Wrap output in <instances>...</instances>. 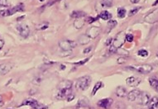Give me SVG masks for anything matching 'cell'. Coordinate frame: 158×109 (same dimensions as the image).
Instances as JSON below:
<instances>
[{"label": "cell", "mask_w": 158, "mask_h": 109, "mask_svg": "<svg viewBox=\"0 0 158 109\" xmlns=\"http://www.w3.org/2000/svg\"><path fill=\"white\" fill-rule=\"evenodd\" d=\"M3 105V98L0 96V107H2Z\"/></svg>", "instance_id": "39"}, {"label": "cell", "mask_w": 158, "mask_h": 109, "mask_svg": "<svg viewBox=\"0 0 158 109\" xmlns=\"http://www.w3.org/2000/svg\"><path fill=\"white\" fill-rule=\"evenodd\" d=\"M140 83H141V79L135 77V76L128 77V79L126 80V84L130 87H137V86L139 85Z\"/></svg>", "instance_id": "12"}, {"label": "cell", "mask_w": 158, "mask_h": 109, "mask_svg": "<svg viewBox=\"0 0 158 109\" xmlns=\"http://www.w3.org/2000/svg\"><path fill=\"white\" fill-rule=\"evenodd\" d=\"M157 57H158V55H157Z\"/></svg>", "instance_id": "43"}, {"label": "cell", "mask_w": 158, "mask_h": 109, "mask_svg": "<svg viewBox=\"0 0 158 109\" xmlns=\"http://www.w3.org/2000/svg\"><path fill=\"white\" fill-rule=\"evenodd\" d=\"M13 64L12 63H3L0 65V75H5L10 72L13 68Z\"/></svg>", "instance_id": "10"}, {"label": "cell", "mask_w": 158, "mask_h": 109, "mask_svg": "<svg viewBox=\"0 0 158 109\" xmlns=\"http://www.w3.org/2000/svg\"><path fill=\"white\" fill-rule=\"evenodd\" d=\"M125 41H126V35L124 34V32L122 31L116 36L113 41H112V44L110 45L109 47V51L111 53H116L117 50L118 48H121Z\"/></svg>", "instance_id": "2"}, {"label": "cell", "mask_w": 158, "mask_h": 109, "mask_svg": "<svg viewBox=\"0 0 158 109\" xmlns=\"http://www.w3.org/2000/svg\"><path fill=\"white\" fill-rule=\"evenodd\" d=\"M91 84V77L89 75H84L79 78L75 82V88L78 90L84 91L90 87Z\"/></svg>", "instance_id": "3"}, {"label": "cell", "mask_w": 158, "mask_h": 109, "mask_svg": "<svg viewBox=\"0 0 158 109\" xmlns=\"http://www.w3.org/2000/svg\"><path fill=\"white\" fill-rule=\"evenodd\" d=\"M126 13H127L126 9H124L123 7H120V8L118 9V17L119 18H123L126 16Z\"/></svg>", "instance_id": "24"}, {"label": "cell", "mask_w": 158, "mask_h": 109, "mask_svg": "<svg viewBox=\"0 0 158 109\" xmlns=\"http://www.w3.org/2000/svg\"><path fill=\"white\" fill-rule=\"evenodd\" d=\"M126 41L128 42H132L133 41V36L132 34H127L126 35Z\"/></svg>", "instance_id": "34"}, {"label": "cell", "mask_w": 158, "mask_h": 109, "mask_svg": "<svg viewBox=\"0 0 158 109\" xmlns=\"http://www.w3.org/2000/svg\"><path fill=\"white\" fill-rule=\"evenodd\" d=\"M98 17H99V18L106 21V20H109L112 17V15L110 14L108 12H107V11H104V12H102L100 14L98 15Z\"/></svg>", "instance_id": "23"}, {"label": "cell", "mask_w": 158, "mask_h": 109, "mask_svg": "<svg viewBox=\"0 0 158 109\" xmlns=\"http://www.w3.org/2000/svg\"><path fill=\"white\" fill-rule=\"evenodd\" d=\"M115 93H116V95H117L118 97H119V98H124V97H126V96L128 95L126 88L122 87V86H118V87L117 88Z\"/></svg>", "instance_id": "19"}, {"label": "cell", "mask_w": 158, "mask_h": 109, "mask_svg": "<svg viewBox=\"0 0 158 109\" xmlns=\"http://www.w3.org/2000/svg\"><path fill=\"white\" fill-rule=\"evenodd\" d=\"M101 3H102V6H103V7H111V5H112L111 0H104Z\"/></svg>", "instance_id": "30"}, {"label": "cell", "mask_w": 158, "mask_h": 109, "mask_svg": "<svg viewBox=\"0 0 158 109\" xmlns=\"http://www.w3.org/2000/svg\"><path fill=\"white\" fill-rule=\"evenodd\" d=\"M157 4H158V0H156V1H155V3H154L152 5H153V6H155V5H157Z\"/></svg>", "instance_id": "41"}, {"label": "cell", "mask_w": 158, "mask_h": 109, "mask_svg": "<svg viewBox=\"0 0 158 109\" xmlns=\"http://www.w3.org/2000/svg\"><path fill=\"white\" fill-rule=\"evenodd\" d=\"M149 84L151 87L156 92L158 93V80L156 78H150L149 79Z\"/></svg>", "instance_id": "21"}, {"label": "cell", "mask_w": 158, "mask_h": 109, "mask_svg": "<svg viewBox=\"0 0 158 109\" xmlns=\"http://www.w3.org/2000/svg\"><path fill=\"white\" fill-rule=\"evenodd\" d=\"M131 70H136L137 72L141 73V74H149L152 71L153 68L152 66H150V65H147V64H145V65H141V66H133L132 67H130Z\"/></svg>", "instance_id": "6"}, {"label": "cell", "mask_w": 158, "mask_h": 109, "mask_svg": "<svg viewBox=\"0 0 158 109\" xmlns=\"http://www.w3.org/2000/svg\"><path fill=\"white\" fill-rule=\"evenodd\" d=\"M89 60H90V58H86L84 59V60H81V61H79V62H75L74 64L75 65H76V66H83L84 63H86V62H88L89 61Z\"/></svg>", "instance_id": "31"}, {"label": "cell", "mask_w": 158, "mask_h": 109, "mask_svg": "<svg viewBox=\"0 0 158 109\" xmlns=\"http://www.w3.org/2000/svg\"><path fill=\"white\" fill-rule=\"evenodd\" d=\"M85 23V20H84V17H77L75 18V22H74V26L77 29H80L83 27Z\"/></svg>", "instance_id": "17"}, {"label": "cell", "mask_w": 158, "mask_h": 109, "mask_svg": "<svg viewBox=\"0 0 158 109\" xmlns=\"http://www.w3.org/2000/svg\"><path fill=\"white\" fill-rule=\"evenodd\" d=\"M117 26V22L115 20H109L108 22V27L109 29H113Z\"/></svg>", "instance_id": "26"}, {"label": "cell", "mask_w": 158, "mask_h": 109, "mask_svg": "<svg viewBox=\"0 0 158 109\" xmlns=\"http://www.w3.org/2000/svg\"><path fill=\"white\" fill-rule=\"evenodd\" d=\"M147 108L150 109H158V98L152 97L147 104Z\"/></svg>", "instance_id": "16"}, {"label": "cell", "mask_w": 158, "mask_h": 109, "mask_svg": "<svg viewBox=\"0 0 158 109\" xmlns=\"http://www.w3.org/2000/svg\"><path fill=\"white\" fill-rule=\"evenodd\" d=\"M8 5V0H0V7H7Z\"/></svg>", "instance_id": "35"}, {"label": "cell", "mask_w": 158, "mask_h": 109, "mask_svg": "<svg viewBox=\"0 0 158 109\" xmlns=\"http://www.w3.org/2000/svg\"><path fill=\"white\" fill-rule=\"evenodd\" d=\"M23 10H24V6L23 4L17 5L15 7H12V8L2 9V10H0V17H8V16L15 14L16 13L23 12Z\"/></svg>", "instance_id": "4"}, {"label": "cell", "mask_w": 158, "mask_h": 109, "mask_svg": "<svg viewBox=\"0 0 158 109\" xmlns=\"http://www.w3.org/2000/svg\"><path fill=\"white\" fill-rule=\"evenodd\" d=\"M126 61H127V59H126V57H124V56H123V57H119V58L118 59V60H117L118 64H119V65L124 64Z\"/></svg>", "instance_id": "32"}, {"label": "cell", "mask_w": 158, "mask_h": 109, "mask_svg": "<svg viewBox=\"0 0 158 109\" xmlns=\"http://www.w3.org/2000/svg\"><path fill=\"white\" fill-rule=\"evenodd\" d=\"M137 55H138V56H142V57H147V56H148V51L142 49V50L138 51Z\"/></svg>", "instance_id": "28"}, {"label": "cell", "mask_w": 158, "mask_h": 109, "mask_svg": "<svg viewBox=\"0 0 158 109\" xmlns=\"http://www.w3.org/2000/svg\"><path fill=\"white\" fill-rule=\"evenodd\" d=\"M141 91L138 90V89H134V90H132L131 92H129L128 94V101L130 102H133L136 101L137 99H138L139 96L141 94Z\"/></svg>", "instance_id": "13"}, {"label": "cell", "mask_w": 158, "mask_h": 109, "mask_svg": "<svg viewBox=\"0 0 158 109\" xmlns=\"http://www.w3.org/2000/svg\"><path fill=\"white\" fill-rule=\"evenodd\" d=\"M73 84L70 80H64L60 82L58 86L57 98L60 99H66L69 95L72 94Z\"/></svg>", "instance_id": "1"}, {"label": "cell", "mask_w": 158, "mask_h": 109, "mask_svg": "<svg viewBox=\"0 0 158 109\" xmlns=\"http://www.w3.org/2000/svg\"><path fill=\"white\" fill-rule=\"evenodd\" d=\"M71 17H75V18L80 17H85V13L83 12H80V11H75L71 13Z\"/></svg>", "instance_id": "25"}, {"label": "cell", "mask_w": 158, "mask_h": 109, "mask_svg": "<svg viewBox=\"0 0 158 109\" xmlns=\"http://www.w3.org/2000/svg\"><path fill=\"white\" fill-rule=\"evenodd\" d=\"M139 1H140V0H130V2H131L132 3H137Z\"/></svg>", "instance_id": "40"}, {"label": "cell", "mask_w": 158, "mask_h": 109, "mask_svg": "<svg viewBox=\"0 0 158 109\" xmlns=\"http://www.w3.org/2000/svg\"><path fill=\"white\" fill-rule=\"evenodd\" d=\"M39 1H41V2H43L44 0H39Z\"/></svg>", "instance_id": "42"}, {"label": "cell", "mask_w": 158, "mask_h": 109, "mask_svg": "<svg viewBox=\"0 0 158 109\" xmlns=\"http://www.w3.org/2000/svg\"><path fill=\"white\" fill-rule=\"evenodd\" d=\"M113 103V99L111 98H103L98 102V106L102 108H108Z\"/></svg>", "instance_id": "15"}, {"label": "cell", "mask_w": 158, "mask_h": 109, "mask_svg": "<svg viewBox=\"0 0 158 109\" xmlns=\"http://www.w3.org/2000/svg\"><path fill=\"white\" fill-rule=\"evenodd\" d=\"M76 108H89L90 103L86 99H80L75 106Z\"/></svg>", "instance_id": "20"}, {"label": "cell", "mask_w": 158, "mask_h": 109, "mask_svg": "<svg viewBox=\"0 0 158 109\" xmlns=\"http://www.w3.org/2000/svg\"><path fill=\"white\" fill-rule=\"evenodd\" d=\"M17 29L18 31L20 36H23V38L28 37L29 34H30V29H29V27H28L27 25H24V24L18 25V26L17 27Z\"/></svg>", "instance_id": "8"}, {"label": "cell", "mask_w": 158, "mask_h": 109, "mask_svg": "<svg viewBox=\"0 0 158 109\" xmlns=\"http://www.w3.org/2000/svg\"><path fill=\"white\" fill-rule=\"evenodd\" d=\"M145 21L148 23H155L158 22V10H154L145 17Z\"/></svg>", "instance_id": "11"}, {"label": "cell", "mask_w": 158, "mask_h": 109, "mask_svg": "<svg viewBox=\"0 0 158 109\" xmlns=\"http://www.w3.org/2000/svg\"><path fill=\"white\" fill-rule=\"evenodd\" d=\"M103 83L102 82H100V81H98V82H97L96 84H95V85L94 86V88H93V90H92V96H94V95L96 94V93L98 92V90L101 88L103 87Z\"/></svg>", "instance_id": "22"}, {"label": "cell", "mask_w": 158, "mask_h": 109, "mask_svg": "<svg viewBox=\"0 0 158 109\" xmlns=\"http://www.w3.org/2000/svg\"><path fill=\"white\" fill-rule=\"evenodd\" d=\"M140 9H141V7H135V8H133L132 10H130V12H129V13H128V16H129V17H132V16L135 15L136 13H137V12H138Z\"/></svg>", "instance_id": "27"}, {"label": "cell", "mask_w": 158, "mask_h": 109, "mask_svg": "<svg viewBox=\"0 0 158 109\" xmlns=\"http://www.w3.org/2000/svg\"><path fill=\"white\" fill-rule=\"evenodd\" d=\"M60 48L64 51H71L72 49H74L76 46V42L74 41L70 40H64L59 42Z\"/></svg>", "instance_id": "5"}, {"label": "cell", "mask_w": 158, "mask_h": 109, "mask_svg": "<svg viewBox=\"0 0 158 109\" xmlns=\"http://www.w3.org/2000/svg\"><path fill=\"white\" fill-rule=\"evenodd\" d=\"M23 105H27V106H30L31 108H36V109L47 108V107H44L43 105L40 104L37 100H35V99H31V98H29V99L25 100V101L22 103V106H23Z\"/></svg>", "instance_id": "7"}, {"label": "cell", "mask_w": 158, "mask_h": 109, "mask_svg": "<svg viewBox=\"0 0 158 109\" xmlns=\"http://www.w3.org/2000/svg\"><path fill=\"white\" fill-rule=\"evenodd\" d=\"M3 45H4V41L2 40V39H0V50H2V48L3 47Z\"/></svg>", "instance_id": "37"}, {"label": "cell", "mask_w": 158, "mask_h": 109, "mask_svg": "<svg viewBox=\"0 0 158 109\" xmlns=\"http://www.w3.org/2000/svg\"><path fill=\"white\" fill-rule=\"evenodd\" d=\"M117 52H118V54H121V55L128 56V51H125V50H123V51H122V49H121V48H118V49L117 50ZM117 52H116V53H117Z\"/></svg>", "instance_id": "33"}, {"label": "cell", "mask_w": 158, "mask_h": 109, "mask_svg": "<svg viewBox=\"0 0 158 109\" xmlns=\"http://www.w3.org/2000/svg\"><path fill=\"white\" fill-rule=\"evenodd\" d=\"M151 98L150 95L148 94L147 93H144V92H142L141 94L138 98V100H139V103L142 104L143 106H146L148 104V102L150 101Z\"/></svg>", "instance_id": "14"}, {"label": "cell", "mask_w": 158, "mask_h": 109, "mask_svg": "<svg viewBox=\"0 0 158 109\" xmlns=\"http://www.w3.org/2000/svg\"><path fill=\"white\" fill-rule=\"evenodd\" d=\"M100 32H101L100 28L98 27H94V26L91 27L86 31V34L90 36V39H95L100 34Z\"/></svg>", "instance_id": "9"}, {"label": "cell", "mask_w": 158, "mask_h": 109, "mask_svg": "<svg viewBox=\"0 0 158 109\" xmlns=\"http://www.w3.org/2000/svg\"><path fill=\"white\" fill-rule=\"evenodd\" d=\"M78 41H79V43L80 44V45H87L88 43H90V38L87 34H83V35H80V36H79Z\"/></svg>", "instance_id": "18"}, {"label": "cell", "mask_w": 158, "mask_h": 109, "mask_svg": "<svg viewBox=\"0 0 158 109\" xmlns=\"http://www.w3.org/2000/svg\"><path fill=\"white\" fill-rule=\"evenodd\" d=\"M48 27V23L46 22H43L42 24H39L37 26V30H45Z\"/></svg>", "instance_id": "29"}, {"label": "cell", "mask_w": 158, "mask_h": 109, "mask_svg": "<svg viewBox=\"0 0 158 109\" xmlns=\"http://www.w3.org/2000/svg\"><path fill=\"white\" fill-rule=\"evenodd\" d=\"M91 49H92L91 47H89V48H87V49H84L83 51L84 54H87V53H89V52L91 51Z\"/></svg>", "instance_id": "38"}, {"label": "cell", "mask_w": 158, "mask_h": 109, "mask_svg": "<svg viewBox=\"0 0 158 109\" xmlns=\"http://www.w3.org/2000/svg\"><path fill=\"white\" fill-rule=\"evenodd\" d=\"M74 98H75V95L73 94H71L69 95V96H68L67 98H66V99H67L68 102H70V101H72V100L74 99Z\"/></svg>", "instance_id": "36"}]
</instances>
